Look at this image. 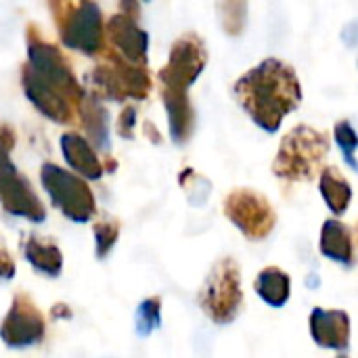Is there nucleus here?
I'll return each mask as SVG.
<instances>
[{"label": "nucleus", "instance_id": "obj_1", "mask_svg": "<svg viewBox=\"0 0 358 358\" xmlns=\"http://www.w3.org/2000/svg\"><path fill=\"white\" fill-rule=\"evenodd\" d=\"M235 96L254 124L273 134L300 107L302 86L292 65L271 57L235 82Z\"/></svg>", "mask_w": 358, "mask_h": 358}, {"label": "nucleus", "instance_id": "obj_2", "mask_svg": "<svg viewBox=\"0 0 358 358\" xmlns=\"http://www.w3.org/2000/svg\"><path fill=\"white\" fill-rule=\"evenodd\" d=\"M327 153V134L308 124H300L283 136L277 157L273 162V172L275 176L289 182L315 180V176L321 172Z\"/></svg>", "mask_w": 358, "mask_h": 358}, {"label": "nucleus", "instance_id": "obj_3", "mask_svg": "<svg viewBox=\"0 0 358 358\" xmlns=\"http://www.w3.org/2000/svg\"><path fill=\"white\" fill-rule=\"evenodd\" d=\"M65 46L96 57L105 46L101 8L92 0H50Z\"/></svg>", "mask_w": 358, "mask_h": 358}, {"label": "nucleus", "instance_id": "obj_4", "mask_svg": "<svg viewBox=\"0 0 358 358\" xmlns=\"http://www.w3.org/2000/svg\"><path fill=\"white\" fill-rule=\"evenodd\" d=\"M241 304L243 292L239 266L233 258H222L214 264L199 292V306L216 325H229L237 319Z\"/></svg>", "mask_w": 358, "mask_h": 358}, {"label": "nucleus", "instance_id": "obj_5", "mask_svg": "<svg viewBox=\"0 0 358 358\" xmlns=\"http://www.w3.org/2000/svg\"><path fill=\"white\" fill-rule=\"evenodd\" d=\"M40 180L44 191L50 195L52 206L73 222H88L94 212V195L86 185L84 176L71 174L57 164H44L40 170Z\"/></svg>", "mask_w": 358, "mask_h": 358}, {"label": "nucleus", "instance_id": "obj_6", "mask_svg": "<svg viewBox=\"0 0 358 358\" xmlns=\"http://www.w3.org/2000/svg\"><path fill=\"white\" fill-rule=\"evenodd\" d=\"M90 82L96 96L111 101L147 99L153 86L149 71L143 65L128 61L126 57H111L109 61L94 67Z\"/></svg>", "mask_w": 358, "mask_h": 358}, {"label": "nucleus", "instance_id": "obj_7", "mask_svg": "<svg viewBox=\"0 0 358 358\" xmlns=\"http://www.w3.org/2000/svg\"><path fill=\"white\" fill-rule=\"evenodd\" d=\"M27 55H29L27 65L42 80H46L52 88H57L63 96H67L73 103V107L78 109L86 94L84 88L78 84L71 67L67 65V61L59 52V48L52 46L50 42H46L34 25L27 27Z\"/></svg>", "mask_w": 358, "mask_h": 358}, {"label": "nucleus", "instance_id": "obj_8", "mask_svg": "<svg viewBox=\"0 0 358 358\" xmlns=\"http://www.w3.org/2000/svg\"><path fill=\"white\" fill-rule=\"evenodd\" d=\"M224 216L252 241L266 239L277 224L271 201L252 189L231 191L224 199Z\"/></svg>", "mask_w": 358, "mask_h": 358}, {"label": "nucleus", "instance_id": "obj_9", "mask_svg": "<svg viewBox=\"0 0 358 358\" xmlns=\"http://www.w3.org/2000/svg\"><path fill=\"white\" fill-rule=\"evenodd\" d=\"M208 63V50L199 36L185 34L180 36L170 50L166 67L159 71V82L168 86L189 88Z\"/></svg>", "mask_w": 358, "mask_h": 358}, {"label": "nucleus", "instance_id": "obj_10", "mask_svg": "<svg viewBox=\"0 0 358 358\" xmlns=\"http://www.w3.org/2000/svg\"><path fill=\"white\" fill-rule=\"evenodd\" d=\"M46 331V323L38 306L27 294H17L0 325V338L10 348H27L40 344Z\"/></svg>", "mask_w": 358, "mask_h": 358}, {"label": "nucleus", "instance_id": "obj_11", "mask_svg": "<svg viewBox=\"0 0 358 358\" xmlns=\"http://www.w3.org/2000/svg\"><path fill=\"white\" fill-rule=\"evenodd\" d=\"M23 90L29 103L48 120L57 124H73L76 122V107L73 103L63 96L57 88H52L46 80H42L27 63L23 65Z\"/></svg>", "mask_w": 358, "mask_h": 358}, {"label": "nucleus", "instance_id": "obj_12", "mask_svg": "<svg viewBox=\"0 0 358 358\" xmlns=\"http://www.w3.org/2000/svg\"><path fill=\"white\" fill-rule=\"evenodd\" d=\"M0 203L8 214L27 218L29 222H42L46 218L44 206L36 197L27 178L19 174V170L6 174L0 180Z\"/></svg>", "mask_w": 358, "mask_h": 358}, {"label": "nucleus", "instance_id": "obj_13", "mask_svg": "<svg viewBox=\"0 0 358 358\" xmlns=\"http://www.w3.org/2000/svg\"><path fill=\"white\" fill-rule=\"evenodd\" d=\"M107 36L113 42V46L132 63L145 65L147 63V50H149V36L145 29L136 25V19L120 13L113 15L107 23Z\"/></svg>", "mask_w": 358, "mask_h": 358}, {"label": "nucleus", "instance_id": "obj_14", "mask_svg": "<svg viewBox=\"0 0 358 358\" xmlns=\"http://www.w3.org/2000/svg\"><path fill=\"white\" fill-rule=\"evenodd\" d=\"M310 336L321 348L342 352L350 344V317L344 310L315 308L310 315Z\"/></svg>", "mask_w": 358, "mask_h": 358}, {"label": "nucleus", "instance_id": "obj_15", "mask_svg": "<svg viewBox=\"0 0 358 358\" xmlns=\"http://www.w3.org/2000/svg\"><path fill=\"white\" fill-rule=\"evenodd\" d=\"M162 96H164L166 115L170 124V136L174 143L182 145L191 138L193 128H195V111L187 94V88L162 84Z\"/></svg>", "mask_w": 358, "mask_h": 358}, {"label": "nucleus", "instance_id": "obj_16", "mask_svg": "<svg viewBox=\"0 0 358 358\" xmlns=\"http://www.w3.org/2000/svg\"><path fill=\"white\" fill-rule=\"evenodd\" d=\"M61 151L65 155V162L71 166V170H76L80 176L96 180L103 176V164L99 159V155L94 153L92 145L88 143V138L76 134V132H67L61 136Z\"/></svg>", "mask_w": 358, "mask_h": 358}, {"label": "nucleus", "instance_id": "obj_17", "mask_svg": "<svg viewBox=\"0 0 358 358\" xmlns=\"http://www.w3.org/2000/svg\"><path fill=\"white\" fill-rule=\"evenodd\" d=\"M321 254L334 262L350 266L355 262L352 237L340 220H325L321 229Z\"/></svg>", "mask_w": 358, "mask_h": 358}, {"label": "nucleus", "instance_id": "obj_18", "mask_svg": "<svg viewBox=\"0 0 358 358\" xmlns=\"http://www.w3.org/2000/svg\"><path fill=\"white\" fill-rule=\"evenodd\" d=\"M78 109H80L82 126L86 130L88 141L99 149H107L109 147V115H107L105 107L99 103L96 96L84 94Z\"/></svg>", "mask_w": 358, "mask_h": 358}, {"label": "nucleus", "instance_id": "obj_19", "mask_svg": "<svg viewBox=\"0 0 358 358\" xmlns=\"http://www.w3.org/2000/svg\"><path fill=\"white\" fill-rule=\"evenodd\" d=\"M254 287H256V294L273 308L285 306L289 300V292H292V283H289L287 273L277 268V266H266L258 275Z\"/></svg>", "mask_w": 358, "mask_h": 358}, {"label": "nucleus", "instance_id": "obj_20", "mask_svg": "<svg viewBox=\"0 0 358 358\" xmlns=\"http://www.w3.org/2000/svg\"><path fill=\"white\" fill-rule=\"evenodd\" d=\"M23 254L36 271L44 273L46 277H59L63 268V254L55 243L38 237H29L23 243Z\"/></svg>", "mask_w": 358, "mask_h": 358}, {"label": "nucleus", "instance_id": "obj_21", "mask_svg": "<svg viewBox=\"0 0 358 358\" xmlns=\"http://www.w3.org/2000/svg\"><path fill=\"white\" fill-rule=\"evenodd\" d=\"M319 189L321 195L327 203V208L336 214L342 216L352 199V187L350 182L338 172V168H325L321 172V180H319Z\"/></svg>", "mask_w": 358, "mask_h": 358}, {"label": "nucleus", "instance_id": "obj_22", "mask_svg": "<svg viewBox=\"0 0 358 358\" xmlns=\"http://www.w3.org/2000/svg\"><path fill=\"white\" fill-rule=\"evenodd\" d=\"M222 29L229 36H239L248 21V0H216Z\"/></svg>", "mask_w": 358, "mask_h": 358}, {"label": "nucleus", "instance_id": "obj_23", "mask_svg": "<svg viewBox=\"0 0 358 358\" xmlns=\"http://www.w3.org/2000/svg\"><path fill=\"white\" fill-rule=\"evenodd\" d=\"M159 325H162V300L157 296L143 300L141 306L136 308V334L141 338H147Z\"/></svg>", "mask_w": 358, "mask_h": 358}, {"label": "nucleus", "instance_id": "obj_24", "mask_svg": "<svg viewBox=\"0 0 358 358\" xmlns=\"http://www.w3.org/2000/svg\"><path fill=\"white\" fill-rule=\"evenodd\" d=\"M334 134H336V141H338V147L342 149L344 153V159L346 164L357 170L358 172V162H357V149H358V134L357 130L352 128V124L348 120H340L334 128Z\"/></svg>", "mask_w": 358, "mask_h": 358}, {"label": "nucleus", "instance_id": "obj_25", "mask_svg": "<svg viewBox=\"0 0 358 358\" xmlns=\"http://www.w3.org/2000/svg\"><path fill=\"white\" fill-rule=\"evenodd\" d=\"M120 237V224L115 220H99L94 224V241H96V258L103 260L115 245Z\"/></svg>", "mask_w": 358, "mask_h": 358}, {"label": "nucleus", "instance_id": "obj_26", "mask_svg": "<svg viewBox=\"0 0 358 358\" xmlns=\"http://www.w3.org/2000/svg\"><path fill=\"white\" fill-rule=\"evenodd\" d=\"M15 143H17V136H15V130L6 124H0V168L4 166H10V151L15 149Z\"/></svg>", "mask_w": 358, "mask_h": 358}, {"label": "nucleus", "instance_id": "obj_27", "mask_svg": "<svg viewBox=\"0 0 358 358\" xmlns=\"http://www.w3.org/2000/svg\"><path fill=\"white\" fill-rule=\"evenodd\" d=\"M134 122H136V109L126 107L120 113V120H117V134L124 136V138H132L134 136Z\"/></svg>", "mask_w": 358, "mask_h": 358}, {"label": "nucleus", "instance_id": "obj_28", "mask_svg": "<svg viewBox=\"0 0 358 358\" xmlns=\"http://www.w3.org/2000/svg\"><path fill=\"white\" fill-rule=\"evenodd\" d=\"M13 275H15V262L0 237V279H13Z\"/></svg>", "mask_w": 358, "mask_h": 358}]
</instances>
